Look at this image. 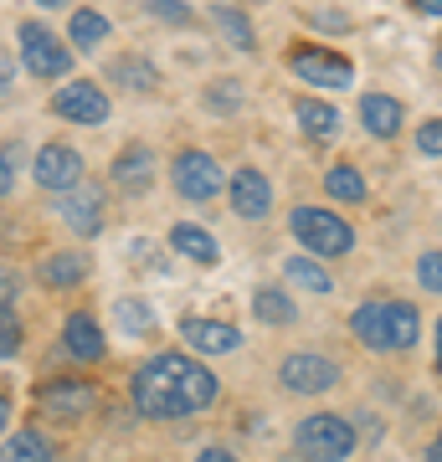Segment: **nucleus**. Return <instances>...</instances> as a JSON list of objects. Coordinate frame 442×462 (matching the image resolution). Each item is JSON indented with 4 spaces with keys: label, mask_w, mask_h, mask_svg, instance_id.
<instances>
[{
    "label": "nucleus",
    "mask_w": 442,
    "mask_h": 462,
    "mask_svg": "<svg viewBox=\"0 0 442 462\" xmlns=\"http://www.w3.org/2000/svg\"><path fill=\"white\" fill-rule=\"evenodd\" d=\"M216 375L191 355H149L129 380L134 406L155 421H175V416H196L216 401Z\"/></svg>",
    "instance_id": "1"
},
{
    "label": "nucleus",
    "mask_w": 442,
    "mask_h": 462,
    "mask_svg": "<svg viewBox=\"0 0 442 462\" xmlns=\"http://www.w3.org/2000/svg\"><path fill=\"white\" fill-rule=\"evenodd\" d=\"M350 329L365 349H381V355H401L422 339V314L401 303V298H371L350 314Z\"/></svg>",
    "instance_id": "2"
},
{
    "label": "nucleus",
    "mask_w": 442,
    "mask_h": 462,
    "mask_svg": "<svg viewBox=\"0 0 442 462\" xmlns=\"http://www.w3.org/2000/svg\"><path fill=\"white\" fill-rule=\"evenodd\" d=\"M288 231L309 247V257H344V252L355 247L350 221H340L334 211H319V206H298V211L288 216Z\"/></svg>",
    "instance_id": "3"
},
{
    "label": "nucleus",
    "mask_w": 442,
    "mask_h": 462,
    "mask_svg": "<svg viewBox=\"0 0 442 462\" xmlns=\"http://www.w3.org/2000/svg\"><path fill=\"white\" fill-rule=\"evenodd\" d=\"M294 447L304 462H344L355 452V427L344 416H304L294 431Z\"/></svg>",
    "instance_id": "4"
},
{
    "label": "nucleus",
    "mask_w": 442,
    "mask_h": 462,
    "mask_svg": "<svg viewBox=\"0 0 442 462\" xmlns=\"http://www.w3.org/2000/svg\"><path fill=\"white\" fill-rule=\"evenodd\" d=\"M278 380L294 396H324L329 385L340 380V365L329 360V355H314V349H294V355L278 365Z\"/></svg>",
    "instance_id": "5"
},
{
    "label": "nucleus",
    "mask_w": 442,
    "mask_h": 462,
    "mask_svg": "<svg viewBox=\"0 0 442 462\" xmlns=\"http://www.w3.org/2000/svg\"><path fill=\"white\" fill-rule=\"evenodd\" d=\"M175 190H181L185 200H212L227 190V175H221V165H216L206 149H185V154H175Z\"/></svg>",
    "instance_id": "6"
},
{
    "label": "nucleus",
    "mask_w": 442,
    "mask_h": 462,
    "mask_svg": "<svg viewBox=\"0 0 442 462\" xmlns=\"http://www.w3.org/2000/svg\"><path fill=\"white\" fill-rule=\"evenodd\" d=\"M16 36H21V62L32 67L36 78H62L67 67H72L67 47L47 32V26H42V21H21Z\"/></svg>",
    "instance_id": "7"
},
{
    "label": "nucleus",
    "mask_w": 442,
    "mask_h": 462,
    "mask_svg": "<svg viewBox=\"0 0 442 462\" xmlns=\"http://www.w3.org/2000/svg\"><path fill=\"white\" fill-rule=\"evenodd\" d=\"M288 67L314 88H350L355 83V67L344 62L340 51H324V47H298L294 57H288Z\"/></svg>",
    "instance_id": "8"
},
{
    "label": "nucleus",
    "mask_w": 442,
    "mask_h": 462,
    "mask_svg": "<svg viewBox=\"0 0 442 462\" xmlns=\"http://www.w3.org/2000/svg\"><path fill=\"white\" fill-rule=\"evenodd\" d=\"M52 114L67 118V124H108V98H103L99 83H67L57 88Z\"/></svg>",
    "instance_id": "9"
},
{
    "label": "nucleus",
    "mask_w": 442,
    "mask_h": 462,
    "mask_svg": "<svg viewBox=\"0 0 442 462\" xmlns=\"http://www.w3.org/2000/svg\"><path fill=\"white\" fill-rule=\"evenodd\" d=\"M32 175H36L42 190H72V185L82 180V154L72 144H42L36 149Z\"/></svg>",
    "instance_id": "10"
},
{
    "label": "nucleus",
    "mask_w": 442,
    "mask_h": 462,
    "mask_svg": "<svg viewBox=\"0 0 442 462\" xmlns=\"http://www.w3.org/2000/svg\"><path fill=\"white\" fill-rule=\"evenodd\" d=\"M62 216H67V231H78V236H99L103 231V190L78 180L72 190H62Z\"/></svg>",
    "instance_id": "11"
},
{
    "label": "nucleus",
    "mask_w": 442,
    "mask_h": 462,
    "mask_svg": "<svg viewBox=\"0 0 442 462\" xmlns=\"http://www.w3.org/2000/svg\"><path fill=\"white\" fill-rule=\"evenodd\" d=\"M181 339L196 355H231V349H242V329L237 324H216V319H181Z\"/></svg>",
    "instance_id": "12"
},
{
    "label": "nucleus",
    "mask_w": 442,
    "mask_h": 462,
    "mask_svg": "<svg viewBox=\"0 0 442 462\" xmlns=\"http://www.w3.org/2000/svg\"><path fill=\"white\" fill-rule=\"evenodd\" d=\"M231 211L247 216V221H258V216L273 211V185L262 170H237L231 175Z\"/></svg>",
    "instance_id": "13"
},
{
    "label": "nucleus",
    "mask_w": 442,
    "mask_h": 462,
    "mask_svg": "<svg viewBox=\"0 0 442 462\" xmlns=\"http://www.w3.org/2000/svg\"><path fill=\"white\" fill-rule=\"evenodd\" d=\"M62 345H67V355H72V360H82V365L103 360V329H99V319H93V314H67Z\"/></svg>",
    "instance_id": "14"
},
{
    "label": "nucleus",
    "mask_w": 442,
    "mask_h": 462,
    "mask_svg": "<svg viewBox=\"0 0 442 462\" xmlns=\"http://www.w3.org/2000/svg\"><path fill=\"white\" fill-rule=\"evenodd\" d=\"M93 396H99V391H93L88 380H52V385H42V406H47L52 416H67V421L88 411Z\"/></svg>",
    "instance_id": "15"
},
{
    "label": "nucleus",
    "mask_w": 442,
    "mask_h": 462,
    "mask_svg": "<svg viewBox=\"0 0 442 462\" xmlns=\"http://www.w3.org/2000/svg\"><path fill=\"white\" fill-rule=\"evenodd\" d=\"M108 175H114L118 190H134V196H139V190H149V185H155V154H149L145 144H129L114 160V170H108Z\"/></svg>",
    "instance_id": "16"
},
{
    "label": "nucleus",
    "mask_w": 442,
    "mask_h": 462,
    "mask_svg": "<svg viewBox=\"0 0 442 462\" xmlns=\"http://www.w3.org/2000/svg\"><path fill=\"white\" fill-rule=\"evenodd\" d=\"M401 103L391 98V93H365L361 98V124L371 134H376V139H396V134H401Z\"/></svg>",
    "instance_id": "17"
},
{
    "label": "nucleus",
    "mask_w": 442,
    "mask_h": 462,
    "mask_svg": "<svg viewBox=\"0 0 442 462\" xmlns=\"http://www.w3.org/2000/svg\"><path fill=\"white\" fill-rule=\"evenodd\" d=\"M170 247L181 252V257H191V263H201V267H212L216 257H221V247L212 242V231L196 226V221H175V226H170Z\"/></svg>",
    "instance_id": "18"
},
{
    "label": "nucleus",
    "mask_w": 442,
    "mask_h": 462,
    "mask_svg": "<svg viewBox=\"0 0 442 462\" xmlns=\"http://www.w3.org/2000/svg\"><path fill=\"white\" fill-rule=\"evenodd\" d=\"M294 114H298V129L309 134V139H334V129H340V114L319 98H298Z\"/></svg>",
    "instance_id": "19"
},
{
    "label": "nucleus",
    "mask_w": 442,
    "mask_h": 462,
    "mask_svg": "<svg viewBox=\"0 0 442 462\" xmlns=\"http://www.w3.org/2000/svg\"><path fill=\"white\" fill-rule=\"evenodd\" d=\"M0 462H52V437H42V431H16L5 442V452H0Z\"/></svg>",
    "instance_id": "20"
},
{
    "label": "nucleus",
    "mask_w": 442,
    "mask_h": 462,
    "mask_svg": "<svg viewBox=\"0 0 442 462\" xmlns=\"http://www.w3.org/2000/svg\"><path fill=\"white\" fill-rule=\"evenodd\" d=\"M82 273H88V263H82L78 252H57V257L42 263V282L47 288H72V282H82Z\"/></svg>",
    "instance_id": "21"
},
{
    "label": "nucleus",
    "mask_w": 442,
    "mask_h": 462,
    "mask_svg": "<svg viewBox=\"0 0 442 462\" xmlns=\"http://www.w3.org/2000/svg\"><path fill=\"white\" fill-rule=\"evenodd\" d=\"M212 21L221 26V36H227L237 51H252V47H258V36H252V21H247L242 11H231V5H216Z\"/></svg>",
    "instance_id": "22"
},
{
    "label": "nucleus",
    "mask_w": 442,
    "mask_h": 462,
    "mask_svg": "<svg viewBox=\"0 0 442 462\" xmlns=\"http://www.w3.org/2000/svg\"><path fill=\"white\" fill-rule=\"evenodd\" d=\"M252 309H258L262 324H294L298 309H294V298L278 293V288H258V298H252Z\"/></svg>",
    "instance_id": "23"
},
{
    "label": "nucleus",
    "mask_w": 442,
    "mask_h": 462,
    "mask_svg": "<svg viewBox=\"0 0 442 462\" xmlns=\"http://www.w3.org/2000/svg\"><path fill=\"white\" fill-rule=\"evenodd\" d=\"M283 273H288L298 288H309V293H334V278H329L324 267H319V257H294V263L283 267Z\"/></svg>",
    "instance_id": "24"
},
{
    "label": "nucleus",
    "mask_w": 442,
    "mask_h": 462,
    "mask_svg": "<svg viewBox=\"0 0 442 462\" xmlns=\"http://www.w3.org/2000/svg\"><path fill=\"white\" fill-rule=\"evenodd\" d=\"M324 190H329L334 200H365V175H361L355 165H334V170L324 175Z\"/></svg>",
    "instance_id": "25"
},
{
    "label": "nucleus",
    "mask_w": 442,
    "mask_h": 462,
    "mask_svg": "<svg viewBox=\"0 0 442 462\" xmlns=\"http://www.w3.org/2000/svg\"><path fill=\"white\" fill-rule=\"evenodd\" d=\"M72 42L78 47H103V36H108V16H99V11H72Z\"/></svg>",
    "instance_id": "26"
},
{
    "label": "nucleus",
    "mask_w": 442,
    "mask_h": 462,
    "mask_svg": "<svg viewBox=\"0 0 442 462\" xmlns=\"http://www.w3.org/2000/svg\"><path fill=\"white\" fill-rule=\"evenodd\" d=\"M114 314H118V329H124V334H149V329H155V309L139 303V298H118Z\"/></svg>",
    "instance_id": "27"
},
{
    "label": "nucleus",
    "mask_w": 442,
    "mask_h": 462,
    "mask_svg": "<svg viewBox=\"0 0 442 462\" xmlns=\"http://www.w3.org/2000/svg\"><path fill=\"white\" fill-rule=\"evenodd\" d=\"M114 83L134 88V93H149L160 78H155V67H145L139 57H124V62H114Z\"/></svg>",
    "instance_id": "28"
},
{
    "label": "nucleus",
    "mask_w": 442,
    "mask_h": 462,
    "mask_svg": "<svg viewBox=\"0 0 442 462\" xmlns=\"http://www.w3.org/2000/svg\"><path fill=\"white\" fill-rule=\"evenodd\" d=\"M206 108H212V114H237V108H242V88L237 83H212L206 88Z\"/></svg>",
    "instance_id": "29"
},
{
    "label": "nucleus",
    "mask_w": 442,
    "mask_h": 462,
    "mask_svg": "<svg viewBox=\"0 0 442 462\" xmlns=\"http://www.w3.org/2000/svg\"><path fill=\"white\" fill-rule=\"evenodd\" d=\"M145 11L155 21H170V26H191V5L185 0H145Z\"/></svg>",
    "instance_id": "30"
},
{
    "label": "nucleus",
    "mask_w": 442,
    "mask_h": 462,
    "mask_svg": "<svg viewBox=\"0 0 442 462\" xmlns=\"http://www.w3.org/2000/svg\"><path fill=\"white\" fill-rule=\"evenodd\" d=\"M21 355V319L11 309H0V360Z\"/></svg>",
    "instance_id": "31"
},
{
    "label": "nucleus",
    "mask_w": 442,
    "mask_h": 462,
    "mask_svg": "<svg viewBox=\"0 0 442 462\" xmlns=\"http://www.w3.org/2000/svg\"><path fill=\"white\" fill-rule=\"evenodd\" d=\"M417 282H422L427 293H442V252H422V263H417Z\"/></svg>",
    "instance_id": "32"
},
{
    "label": "nucleus",
    "mask_w": 442,
    "mask_h": 462,
    "mask_svg": "<svg viewBox=\"0 0 442 462\" xmlns=\"http://www.w3.org/2000/svg\"><path fill=\"white\" fill-rule=\"evenodd\" d=\"M417 149H422V154H432V160H442V118H432V124H422V129H417Z\"/></svg>",
    "instance_id": "33"
},
{
    "label": "nucleus",
    "mask_w": 442,
    "mask_h": 462,
    "mask_svg": "<svg viewBox=\"0 0 442 462\" xmlns=\"http://www.w3.org/2000/svg\"><path fill=\"white\" fill-rule=\"evenodd\" d=\"M309 21H319V32H334V36H340V32H355V26H350V21L340 16V11H329V5H314Z\"/></svg>",
    "instance_id": "34"
},
{
    "label": "nucleus",
    "mask_w": 442,
    "mask_h": 462,
    "mask_svg": "<svg viewBox=\"0 0 442 462\" xmlns=\"http://www.w3.org/2000/svg\"><path fill=\"white\" fill-rule=\"evenodd\" d=\"M16 144H5L0 149V200L11 196V185H16V154H11Z\"/></svg>",
    "instance_id": "35"
},
{
    "label": "nucleus",
    "mask_w": 442,
    "mask_h": 462,
    "mask_svg": "<svg viewBox=\"0 0 442 462\" xmlns=\"http://www.w3.org/2000/svg\"><path fill=\"white\" fill-rule=\"evenodd\" d=\"M16 293H21V278L11 273V267H0V309H11V303H16Z\"/></svg>",
    "instance_id": "36"
},
{
    "label": "nucleus",
    "mask_w": 442,
    "mask_h": 462,
    "mask_svg": "<svg viewBox=\"0 0 442 462\" xmlns=\"http://www.w3.org/2000/svg\"><path fill=\"white\" fill-rule=\"evenodd\" d=\"M11 78H16V57L0 51V88H11Z\"/></svg>",
    "instance_id": "37"
},
{
    "label": "nucleus",
    "mask_w": 442,
    "mask_h": 462,
    "mask_svg": "<svg viewBox=\"0 0 442 462\" xmlns=\"http://www.w3.org/2000/svg\"><path fill=\"white\" fill-rule=\"evenodd\" d=\"M196 462H237V457H231L227 447H206V452H201Z\"/></svg>",
    "instance_id": "38"
},
{
    "label": "nucleus",
    "mask_w": 442,
    "mask_h": 462,
    "mask_svg": "<svg viewBox=\"0 0 442 462\" xmlns=\"http://www.w3.org/2000/svg\"><path fill=\"white\" fill-rule=\"evenodd\" d=\"M411 11H422V16H442V0H411Z\"/></svg>",
    "instance_id": "39"
},
{
    "label": "nucleus",
    "mask_w": 442,
    "mask_h": 462,
    "mask_svg": "<svg viewBox=\"0 0 442 462\" xmlns=\"http://www.w3.org/2000/svg\"><path fill=\"white\" fill-rule=\"evenodd\" d=\"M427 462H442V431L432 437V447H427Z\"/></svg>",
    "instance_id": "40"
},
{
    "label": "nucleus",
    "mask_w": 442,
    "mask_h": 462,
    "mask_svg": "<svg viewBox=\"0 0 442 462\" xmlns=\"http://www.w3.org/2000/svg\"><path fill=\"white\" fill-rule=\"evenodd\" d=\"M5 421H11V401H5V391H0V431H5Z\"/></svg>",
    "instance_id": "41"
},
{
    "label": "nucleus",
    "mask_w": 442,
    "mask_h": 462,
    "mask_svg": "<svg viewBox=\"0 0 442 462\" xmlns=\"http://www.w3.org/2000/svg\"><path fill=\"white\" fill-rule=\"evenodd\" d=\"M437 375H442V319H437Z\"/></svg>",
    "instance_id": "42"
},
{
    "label": "nucleus",
    "mask_w": 442,
    "mask_h": 462,
    "mask_svg": "<svg viewBox=\"0 0 442 462\" xmlns=\"http://www.w3.org/2000/svg\"><path fill=\"white\" fill-rule=\"evenodd\" d=\"M36 5H47V11H57V5H67V0H36Z\"/></svg>",
    "instance_id": "43"
},
{
    "label": "nucleus",
    "mask_w": 442,
    "mask_h": 462,
    "mask_svg": "<svg viewBox=\"0 0 442 462\" xmlns=\"http://www.w3.org/2000/svg\"><path fill=\"white\" fill-rule=\"evenodd\" d=\"M437 72H442V47H437Z\"/></svg>",
    "instance_id": "44"
}]
</instances>
